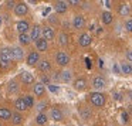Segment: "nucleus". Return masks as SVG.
I'll return each mask as SVG.
<instances>
[{
  "label": "nucleus",
  "mask_w": 132,
  "mask_h": 126,
  "mask_svg": "<svg viewBox=\"0 0 132 126\" xmlns=\"http://www.w3.org/2000/svg\"><path fill=\"white\" fill-rule=\"evenodd\" d=\"M13 61V54H12V50L9 47H3L0 50V67L3 68H7V67L12 64Z\"/></svg>",
  "instance_id": "nucleus-1"
},
{
  "label": "nucleus",
  "mask_w": 132,
  "mask_h": 126,
  "mask_svg": "<svg viewBox=\"0 0 132 126\" xmlns=\"http://www.w3.org/2000/svg\"><path fill=\"white\" fill-rule=\"evenodd\" d=\"M89 102H91V105L101 108V106L105 105V96L102 94H100V92H92L89 95Z\"/></svg>",
  "instance_id": "nucleus-2"
},
{
  "label": "nucleus",
  "mask_w": 132,
  "mask_h": 126,
  "mask_svg": "<svg viewBox=\"0 0 132 126\" xmlns=\"http://www.w3.org/2000/svg\"><path fill=\"white\" fill-rule=\"evenodd\" d=\"M41 58H40V52L38 51H31L26 58V64L29 67H37L40 64Z\"/></svg>",
  "instance_id": "nucleus-3"
},
{
  "label": "nucleus",
  "mask_w": 132,
  "mask_h": 126,
  "mask_svg": "<svg viewBox=\"0 0 132 126\" xmlns=\"http://www.w3.org/2000/svg\"><path fill=\"white\" fill-rule=\"evenodd\" d=\"M55 61H57L58 65L65 67V65L70 64V55L67 54V52H64V51H60V52L55 54Z\"/></svg>",
  "instance_id": "nucleus-4"
},
{
  "label": "nucleus",
  "mask_w": 132,
  "mask_h": 126,
  "mask_svg": "<svg viewBox=\"0 0 132 126\" xmlns=\"http://www.w3.org/2000/svg\"><path fill=\"white\" fill-rule=\"evenodd\" d=\"M20 81L24 84V85H30V84H34V75L29 71H21L20 75H19Z\"/></svg>",
  "instance_id": "nucleus-5"
},
{
  "label": "nucleus",
  "mask_w": 132,
  "mask_h": 126,
  "mask_svg": "<svg viewBox=\"0 0 132 126\" xmlns=\"http://www.w3.org/2000/svg\"><path fill=\"white\" fill-rule=\"evenodd\" d=\"M27 13H29V6H27L26 3H17L14 6V14L17 16V17H23V16H26Z\"/></svg>",
  "instance_id": "nucleus-6"
},
{
  "label": "nucleus",
  "mask_w": 132,
  "mask_h": 126,
  "mask_svg": "<svg viewBox=\"0 0 132 126\" xmlns=\"http://www.w3.org/2000/svg\"><path fill=\"white\" fill-rule=\"evenodd\" d=\"M33 94L38 98L43 96V95L46 94V86H44V84L43 82H36L34 85H33Z\"/></svg>",
  "instance_id": "nucleus-7"
},
{
  "label": "nucleus",
  "mask_w": 132,
  "mask_h": 126,
  "mask_svg": "<svg viewBox=\"0 0 132 126\" xmlns=\"http://www.w3.org/2000/svg\"><path fill=\"white\" fill-rule=\"evenodd\" d=\"M16 29H17V31L20 33V34H27V31L30 30V23L26 20H20L16 24Z\"/></svg>",
  "instance_id": "nucleus-8"
},
{
  "label": "nucleus",
  "mask_w": 132,
  "mask_h": 126,
  "mask_svg": "<svg viewBox=\"0 0 132 126\" xmlns=\"http://www.w3.org/2000/svg\"><path fill=\"white\" fill-rule=\"evenodd\" d=\"M12 54H13V60L14 61H23L24 58V51L21 47H13L12 48Z\"/></svg>",
  "instance_id": "nucleus-9"
},
{
  "label": "nucleus",
  "mask_w": 132,
  "mask_h": 126,
  "mask_svg": "<svg viewBox=\"0 0 132 126\" xmlns=\"http://www.w3.org/2000/svg\"><path fill=\"white\" fill-rule=\"evenodd\" d=\"M91 41H92V38L88 33H82V34L78 37V44H80L81 47H88L89 44H91Z\"/></svg>",
  "instance_id": "nucleus-10"
},
{
  "label": "nucleus",
  "mask_w": 132,
  "mask_h": 126,
  "mask_svg": "<svg viewBox=\"0 0 132 126\" xmlns=\"http://www.w3.org/2000/svg\"><path fill=\"white\" fill-rule=\"evenodd\" d=\"M37 68H38V71H40V72H43V74H47V72L51 71V64H50L48 60H41L40 64L37 65Z\"/></svg>",
  "instance_id": "nucleus-11"
},
{
  "label": "nucleus",
  "mask_w": 132,
  "mask_h": 126,
  "mask_svg": "<svg viewBox=\"0 0 132 126\" xmlns=\"http://www.w3.org/2000/svg\"><path fill=\"white\" fill-rule=\"evenodd\" d=\"M41 33H43V30L40 29V26H34V27H33L31 31H30L31 41H36V43H37V41L41 38Z\"/></svg>",
  "instance_id": "nucleus-12"
},
{
  "label": "nucleus",
  "mask_w": 132,
  "mask_h": 126,
  "mask_svg": "<svg viewBox=\"0 0 132 126\" xmlns=\"http://www.w3.org/2000/svg\"><path fill=\"white\" fill-rule=\"evenodd\" d=\"M14 109L17 112H23V111H26V109H29L26 105V101H24V96L17 98V99L14 101Z\"/></svg>",
  "instance_id": "nucleus-13"
},
{
  "label": "nucleus",
  "mask_w": 132,
  "mask_h": 126,
  "mask_svg": "<svg viewBox=\"0 0 132 126\" xmlns=\"http://www.w3.org/2000/svg\"><path fill=\"white\" fill-rule=\"evenodd\" d=\"M54 10L57 12V14H64V13L68 10V4H67V2H57V3L54 4Z\"/></svg>",
  "instance_id": "nucleus-14"
},
{
  "label": "nucleus",
  "mask_w": 132,
  "mask_h": 126,
  "mask_svg": "<svg viewBox=\"0 0 132 126\" xmlns=\"http://www.w3.org/2000/svg\"><path fill=\"white\" fill-rule=\"evenodd\" d=\"M41 35H43L44 40L51 41V40H54L55 33H54V30H53L51 27H44V29H43V33H41Z\"/></svg>",
  "instance_id": "nucleus-15"
},
{
  "label": "nucleus",
  "mask_w": 132,
  "mask_h": 126,
  "mask_svg": "<svg viewBox=\"0 0 132 126\" xmlns=\"http://www.w3.org/2000/svg\"><path fill=\"white\" fill-rule=\"evenodd\" d=\"M72 26H74V29L77 30H81L85 27V19L82 17V16H75L74 20H72Z\"/></svg>",
  "instance_id": "nucleus-16"
},
{
  "label": "nucleus",
  "mask_w": 132,
  "mask_h": 126,
  "mask_svg": "<svg viewBox=\"0 0 132 126\" xmlns=\"http://www.w3.org/2000/svg\"><path fill=\"white\" fill-rule=\"evenodd\" d=\"M92 86H94L95 89H102L105 88V79H104L102 77H94L92 78Z\"/></svg>",
  "instance_id": "nucleus-17"
},
{
  "label": "nucleus",
  "mask_w": 132,
  "mask_h": 126,
  "mask_svg": "<svg viewBox=\"0 0 132 126\" xmlns=\"http://www.w3.org/2000/svg\"><path fill=\"white\" fill-rule=\"evenodd\" d=\"M36 48H37V51L38 52H44V51H47L48 50V41L47 40H44L43 37L40 38V40L36 43Z\"/></svg>",
  "instance_id": "nucleus-18"
},
{
  "label": "nucleus",
  "mask_w": 132,
  "mask_h": 126,
  "mask_svg": "<svg viewBox=\"0 0 132 126\" xmlns=\"http://www.w3.org/2000/svg\"><path fill=\"white\" fill-rule=\"evenodd\" d=\"M72 85H74V88L77 89V91H84V89L87 88V79L85 78H77V79L72 82Z\"/></svg>",
  "instance_id": "nucleus-19"
},
{
  "label": "nucleus",
  "mask_w": 132,
  "mask_h": 126,
  "mask_svg": "<svg viewBox=\"0 0 132 126\" xmlns=\"http://www.w3.org/2000/svg\"><path fill=\"white\" fill-rule=\"evenodd\" d=\"M50 116H51L53 120L60 122V120H63V112H61V109H58V108H53L51 111H50Z\"/></svg>",
  "instance_id": "nucleus-20"
},
{
  "label": "nucleus",
  "mask_w": 132,
  "mask_h": 126,
  "mask_svg": "<svg viewBox=\"0 0 132 126\" xmlns=\"http://www.w3.org/2000/svg\"><path fill=\"white\" fill-rule=\"evenodd\" d=\"M13 118V112L7 108H0V120H10Z\"/></svg>",
  "instance_id": "nucleus-21"
},
{
  "label": "nucleus",
  "mask_w": 132,
  "mask_h": 126,
  "mask_svg": "<svg viewBox=\"0 0 132 126\" xmlns=\"http://www.w3.org/2000/svg\"><path fill=\"white\" fill-rule=\"evenodd\" d=\"M47 122H48V115H47L46 112H40V113L36 116V123H37V125L44 126Z\"/></svg>",
  "instance_id": "nucleus-22"
},
{
  "label": "nucleus",
  "mask_w": 132,
  "mask_h": 126,
  "mask_svg": "<svg viewBox=\"0 0 132 126\" xmlns=\"http://www.w3.org/2000/svg\"><path fill=\"white\" fill-rule=\"evenodd\" d=\"M7 91L10 94H17L19 92V82L16 79H10L9 84H7Z\"/></svg>",
  "instance_id": "nucleus-23"
},
{
  "label": "nucleus",
  "mask_w": 132,
  "mask_h": 126,
  "mask_svg": "<svg viewBox=\"0 0 132 126\" xmlns=\"http://www.w3.org/2000/svg\"><path fill=\"white\" fill-rule=\"evenodd\" d=\"M12 122L14 123V125H21V123L24 122V116L21 112H13V118H12Z\"/></svg>",
  "instance_id": "nucleus-24"
},
{
  "label": "nucleus",
  "mask_w": 132,
  "mask_h": 126,
  "mask_svg": "<svg viewBox=\"0 0 132 126\" xmlns=\"http://www.w3.org/2000/svg\"><path fill=\"white\" fill-rule=\"evenodd\" d=\"M19 43H20L21 46H29V44L31 43V37H30V34H20L19 35Z\"/></svg>",
  "instance_id": "nucleus-25"
},
{
  "label": "nucleus",
  "mask_w": 132,
  "mask_h": 126,
  "mask_svg": "<svg viewBox=\"0 0 132 126\" xmlns=\"http://www.w3.org/2000/svg\"><path fill=\"white\" fill-rule=\"evenodd\" d=\"M71 78H72V75H71V71H70V69H64V71L61 72V81H63V82H65V84L71 82Z\"/></svg>",
  "instance_id": "nucleus-26"
},
{
  "label": "nucleus",
  "mask_w": 132,
  "mask_h": 126,
  "mask_svg": "<svg viewBox=\"0 0 132 126\" xmlns=\"http://www.w3.org/2000/svg\"><path fill=\"white\" fill-rule=\"evenodd\" d=\"M101 20H102L104 24H111L112 23V14L111 12H104L101 14Z\"/></svg>",
  "instance_id": "nucleus-27"
},
{
  "label": "nucleus",
  "mask_w": 132,
  "mask_h": 126,
  "mask_svg": "<svg viewBox=\"0 0 132 126\" xmlns=\"http://www.w3.org/2000/svg\"><path fill=\"white\" fill-rule=\"evenodd\" d=\"M121 72H123L125 75H129L132 74V65L128 62H122L121 64Z\"/></svg>",
  "instance_id": "nucleus-28"
},
{
  "label": "nucleus",
  "mask_w": 132,
  "mask_h": 126,
  "mask_svg": "<svg viewBox=\"0 0 132 126\" xmlns=\"http://www.w3.org/2000/svg\"><path fill=\"white\" fill-rule=\"evenodd\" d=\"M24 101H26L27 108H33V106H34V98H33L31 95H26V96H24Z\"/></svg>",
  "instance_id": "nucleus-29"
},
{
  "label": "nucleus",
  "mask_w": 132,
  "mask_h": 126,
  "mask_svg": "<svg viewBox=\"0 0 132 126\" xmlns=\"http://www.w3.org/2000/svg\"><path fill=\"white\" fill-rule=\"evenodd\" d=\"M119 14H121V16H128V14H129V6H128V4H121V7H119Z\"/></svg>",
  "instance_id": "nucleus-30"
},
{
  "label": "nucleus",
  "mask_w": 132,
  "mask_h": 126,
  "mask_svg": "<svg viewBox=\"0 0 132 126\" xmlns=\"http://www.w3.org/2000/svg\"><path fill=\"white\" fill-rule=\"evenodd\" d=\"M58 40H60V44H61V46H64V47H65L67 44H68V35H67L65 33H63V34H60Z\"/></svg>",
  "instance_id": "nucleus-31"
},
{
  "label": "nucleus",
  "mask_w": 132,
  "mask_h": 126,
  "mask_svg": "<svg viewBox=\"0 0 132 126\" xmlns=\"http://www.w3.org/2000/svg\"><path fill=\"white\" fill-rule=\"evenodd\" d=\"M80 113H81V116H82L84 119H88V118L91 116V112H89L88 109H80Z\"/></svg>",
  "instance_id": "nucleus-32"
},
{
  "label": "nucleus",
  "mask_w": 132,
  "mask_h": 126,
  "mask_svg": "<svg viewBox=\"0 0 132 126\" xmlns=\"http://www.w3.org/2000/svg\"><path fill=\"white\" fill-rule=\"evenodd\" d=\"M48 91L57 94V92H60V88H58V86H55V85H48Z\"/></svg>",
  "instance_id": "nucleus-33"
},
{
  "label": "nucleus",
  "mask_w": 132,
  "mask_h": 126,
  "mask_svg": "<svg viewBox=\"0 0 132 126\" xmlns=\"http://www.w3.org/2000/svg\"><path fill=\"white\" fill-rule=\"evenodd\" d=\"M125 29L128 30L129 33H132V19H131V20H128V21L125 23Z\"/></svg>",
  "instance_id": "nucleus-34"
},
{
  "label": "nucleus",
  "mask_w": 132,
  "mask_h": 126,
  "mask_svg": "<svg viewBox=\"0 0 132 126\" xmlns=\"http://www.w3.org/2000/svg\"><path fill=\"white\" fill-rule=\"evenodd\" d=\"M114 72H115V74H121V67L115 64V65H114Z\"/></svg>",
  "instance_id": "nucleus-35"
},
{
  "label": "nucleus",
  "mask_w": 132,
  "mask_h": 126,
  "mask_svg": "<svg viewBox=\"0 0 132 126\" xmlns=\"http://www.w3.org/2000/svg\"><path fill=\"white\" fill-rule=\"evenodd\" d=\"M126 58H128L129 61H132V51H128V52H126Z\"/></svg>",
  "instance_id": "nucleus-36"
},
{
  "label": "nucleus",
  "mask_w": 132,
  "mask_h": 126,
  "mask_svg": "<svg viewBox=\"0 0 132 126\" xmlns=\"http://www.w3.org/2000/svg\"><path fill=\"white\" fill-rule=\"evenodd\" d=\"M114 98H115L117 101H119V99H121V95H119V92H115V94H114Z\"/></svg>",
  "instance_id": "nucleus-37"
},
{
  "label": "nucleus",
  "mask_w": 132,
  "mask_h": 126,
  "mask_svg": "<svg viewBox=\"0 0 132 126\" xmlns=\"http://www.w3.org/2000/svg\"><path fill=\"white\" fill-rule=\"evenodd\" d=\"M122 119L125 120V122L128 120V113H126V112H122Z\"/></svg>",
  "instance_id": "nucleus-38"
},
{
  "label": "nucleus",
  "mask_w": 132,
  "mask_h": 126,
  "mask_svg": "<svg viewBox=\"0 0 132 126\" xmlns=\"http://www.w3.org/2000/svg\"><path fill=\"white\" fill-rule=\"evenodd\" d=\"M70 4H72V6H77L78 3H80V2H77V0H71V2H68Z\"/></svg>",
  "instance_id": "nucleus-39"
},
{
  "label": "nucleus",
  "mask_w": 132,
  "mask_h": 126,
  "mask_svg": "<svg viewBox=\"0 0 132 126\" xmlns=\"http://www.w3.org/2000/svg\"><path fill=\"white\" fill-rule=\"evenodd\" d=\"M43 82L48 84V78H47V77H43Z\"/></svg>",
  "instance_id": "nucleus-40"
},
{
  "label": "nucleus",
  "mask_w": 132,
  "mask_h": 126,
  "mask_svg": "<svg viewBox=\"0 0 132 126\" xmlns=\"http://www.w3.org/2000/svg\"><path fill=\"white\" fill-rule=\"evenodd\" d=\"M13 3H14V2H7V6H9V7H13Z\"/></svg>",
  "instance_id": "nucleus-41"
},
{
  "label": "nucleus",
  "mask_w": 132,
  "mask_h": 126,
  "mask_svg": "<svg viewBox=\"0 0 132 126\" xmlns=\"http://www.w3.org/2000/svg\"><path fill=\"white\" fill-rule=\"evenodd\" d=\"M0 26H2V17H0Z\"/></svg>",
  "instance_id": "nucleus-42"
},
{
  "label": "nucleus",
  "mask_w": 132,
  "mask_h": 126,
  "mask_svg": "<svg viewBox=\"0 0 132 126\" xmlns=\"http://www.w3.org/2000/svg\"><path fill=\"white\" fill-rule=\"evenodd\" d=\"M129 94H131V98H132V91H131V92H129Z\"/></svg>",
  "instance_id": "nucleus-43"
},
{
  "label": "nucleus",
  "mask_w": 132,
  "mask_h": 126,
  "mask_svg": "<svg viewBox=\"0 0 132 126\" xmlns=\"http://www.w3.org/2000/svg\"><path fill=\"white\" fill-rule=\"evenodd\" d=\"M0 126H3V125H2V123H0Z\"/></svg>",
  "instance_id": "nucleus-44"
},
{
  "label": "nucleus",
  "mask_w": 132,
  "mask_h": 126,
  "mask_svg": "<svg viewBox=\"0 0 132 126\" xmlns=\"http://www.w3.org/2000/svg\"><path fill=\"white\" fill-rule=\"evenodd\" d=\"M80 126H84V125H80Z\"/></svg>",
  "instance_id": "nucleus-45"
},
{
  "label": "nucleus",
  "mask_w": 132,
  "mask_h": 126,
  "mask_svg": "<svg viewBox=\"0 0 132 126\" xmlns=\"http://www.w3.org/2000/svg\"><path fill=\"white\" fill-rule=\"evenodd\" d=\"M0 99H2V96H0Z\"/></svg>",
  "instance_id": "nucleus-46"
},
{
  "label": "nucleus",
  "mask_w": 132,
  "mask_h": 126,
  "mask_svg": "<svg viewBox=\"0 0 132 126\" xmlns=\"http://www.w3.org/2000/svg\"><path fill=\"white\" fill-rule=\"evenodd\" d=\"M55 126H57V125H55Z\"/></svg>",
  "instance_id": "nucleus-47"
}]
</instances>
